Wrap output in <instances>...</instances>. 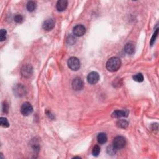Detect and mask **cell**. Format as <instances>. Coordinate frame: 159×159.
<instances>
[{"label":"cell","instance_id":"obj_20","mask_svg":"<svg viewBox=\"0 0 159 159\" xmlns=\"http://www.w3.org/2000/svg\"><path fill=\"white\" fill-rule=\"evenodd\" d=\"M116 151H117V149H116L113 146H109L107 148V153L109 155H115V154L116 153Z\"/></svg>","mask_w":159,"mask_h":159},{"label":"cell","instance_id":"obj_17","mask_svg":"<svg viewBox=\"0 0 159 159\" xmlns=\"http://www.w3.org/2000/svg\"><path fill=\"white\" fill-rule=\"evenodd\" d=\"M0 124L3 128H8L9 126L8 120L7 119V118L4 117H1L0 118Z\"/></svg>","mask_w":159,"mask_h":159},{"label":"cell","instance_id":"obj_14","mask_svg":"<svg viewBox=\"0 0 159 159\" xmlns=\"http://www.w3.org/2000/svg\"><path fill=\"white\" fill-rule=\"evenodd\" d=\"M108 137L105 133L101 132L98 134V135L97 136V140L98 142L100 144H103L107 142Z\"/></svg>","mask_w":159,"mask_h":159},{"label":"cell","instance_id":"obj_16","mask_svg":"<svg viewBox=\"0 0 159 159\" xmlns=\"http://www.w3.org/2000/svg\"><path fill=\"white\" fill-rule=\"evenodd\" d=\"M26 8L29 12H33L36 8V3L33 1H29L26 5Z\"/></svg>","mask_w":159,"mask_h":159},{"label":"cell","instance_id":"obj_18","mask_svg":"<svg viewBox=\"0 0 159 159\" xmlns=\"http://www.w3.org/2000/svg\"><path fill=\"white\" fill-rule=\"evenodd\" d=\"M134 80L137 82H142L144 81V77L142 73H137L133 77Z\"/></svg>","mask_w":159,"mask_h":159},{"label":"cell","instance_id":"obj_3","mask_svg":"<svg viewBox=\"0 0 159 159\" xmlns=\"http://www.w3.org/2000/svg\"><path fill=\"white\" fill-rule=\"evenodd\" d=\"M68 66L71 70L78 71L80 68V62L78 58L72 57L68 60Z\"/></svg>","mask_w":159,"mask_h":159},{"label":"cell","instance_id":"obj_19","mask_svg":"<svg viewBox=\"0 0 159 159\" xmlns=\"http://www.w3.org/2000/svg\"><path fill=\"white\" fill-rule=\"evenodd\" d=\"M100 153V147L98 146H95L93 148L92 150V154L93 156L98 157Z\"/></svg>","mask_w":159,"mask_h":159},{"label":"cell","instance_id":"obj_1","mask_svg":"<svg viewBox=\"0 0 159 159\" xmlns=\"http://www.w3.org/2000/svg\"><path fill=\"white\" fill-rule=\"evenodd\" d=\"M121 65V61L118 57H114L108 60L106 65V69L111 72L117 71Z\"/></svg>","mask_w":159,"mask_h":159},{"label":"cell","instance_id":"obj_13","mask_svg":"<svg viewBox=\"0 0 159 159\" xmlns=\"http://www.w3.org/2000/svg\"><path fill=\"white\" fill-rule=\"evenodd\" d=\"M124 51L129 55H132L135 52V46L132 43H128L124 47Z\"/></svg>","mask_w":159,"mask_h":159},{"label":"cell","instance_id":"obj_4","mask_svg":"<svg viewBox=\"0 0 159 159\" xmlns=\"http://www.w3.org/2000/svg\"><path fill=\"white\" fill-rule=\"evenodd\" d=\"M21 112L23 116H27L33 112V107L29 102L24 103L21 108Z\"/></svg>","mask_w":159,"mask_h":159},{"label":"cell","instance_id":"obj_22","mask_svg":"<svg viewBox=\"0 0 159 159\" xmlns=\"http://www.w3.org/2000/svg\"><path fill=\"white\" fill-rule=\"evenodd\" d=\"M158 33V29H157L156 31H155L154 32V34H153L151 40H150V45H151V46H152V45L154 44V42H155V40H156V39H157V37Z\"/></svg>","mask_w":159,"mask_h":159},{"label":"cell","instance_id":"obj_6","mask_svg":"<svg viewBox=\"0 0 159 159\" xmlns=\"http://www.w3.org/2000/svg\"><path fill=\"white\" fill-rule=\"evenodd\" d=\"M14 95L18 97L23 96L26 94V90L25 86L22 84H17L14 88Z\"/></svg>","mask_w":159,"mask_h":159},{"label":"cell","instance_id":"obj_7","mask_svg":"<svg viewBox=\"0 0 159 159\" xmlns=\"http://www.w3.org/2000/svg\"><path fill=\"white\" fill-rule=\"evenodd\" d=\"M86 32V28L82 24H78L75 26L73 29V33L75 36L77 37H81V36L84 35Z\"/></svg>","mask_w":159,"mask_h":159},{"label":"cell","instance_id":"obj_24","mask_svg":"<svg viewBox=\"0 0 159 159\" xmlns=\"http://www.w3.org/2000/svg\"><path fill=\"white\" fill-rule=\"evenodd\" d=\"M75 37H74V36L73 35H70L69 36H68V37L67 39V42L69 44H71L72 45L73 44H74V43L75 42Z\"/></svg>","mask_w":159,"mask_h":159},{"label":"cell","instance_id":"obj_11","mask_svg":"<svg viewBox=\"0 0 159 159\" xmlns=\"http://www.w3.org/2000/svg\"><path fill=\"white\" fill-rule=\"evenodd\" d=\"M129 114V111L127 110H116L111 114L112 118H120L128 117Z\"/></svg>","mask_w":159,"mask_h":159},{"label":"cell","instance_id":"obj_21","mask_svg":"<svg viewBox=\"0 0 159 159\" xmlns=\"http://www.w3.org/2000/svg\"><path fill=\"white\" fill-rule=\"evenodd\" d=\"M7 32L5 29H1L0 31V41H5L6 39Z\"/></svg>","mask_w":159,"mask_h":159},{"label":"cell","instance_id":"obj_2","mask_svg":"<svg viewBox=\"0 0 159 159\" xmlns=\"http://www.w3.org/2000/svg\"><path fill=\"white\" fill-rule=\"evenodd\" d=\"M126 140L124 137L119 136L116 137L113 140V146L117 150L122 149V148H124L126 146Z\"/></svg>","mask_w":159,"mask_h":159},{"label":"cell","instance_id":"obj_23","mask_svg":"<svg viewBox=\"0 0 159 159\" xmlns=\"http://www.w3.org/2000/svg\"><path fill=\"white\" fill-rule=\"evenodd\" d=\"M24 19L23 16L21 14H16V15L14 16V20L15 22L17 23H21L23 22V21Z\"/></svg>","mask_w":159,"mask_h":159},{"label":"cell","instance_id":"obj_10","mask_svg":"<svg viewBox=\"0 0 159 159\" xmlns=\"http://www.w3.org/2000/svg\"><path fill=\"white\" fill-rule=\"evenodd\" d=\"M55 27V21L53 19H46L42 25V27L46 31H50Z\"/></svg>","mask_w":159,"mask_h":159},{"label":"cell","instance_id":"obj_8","mask_svg":"<svg viewBox=\"0 0 159 159\" xmlns=\"http://www.w3.org/2000/svg\"><path fill=\"white\" fill-rule=\"evenodd\" d=\"M100 75L96 71H92L90 73L87 77V81L90 84L94 85L99 81Z\"/></svg>","mask_w":159,"mask_h":159},{"label":"cell","instance_id":"obj_15","mask_svg":"<svg viewBox=\"0 0 159 159\" xmlns=\"http://www.w3.org/2000/svg\"><path fill=\"white\" fill-rule=\"evenodd\" d=\"M116 125L118 128L122 129H126L128 128L129 125V122L125 120V119H119L116 122Z\"/></svg>","mask_w":159,"mask_h":159},{"label":"cell","instance_id":"obj_5","mask_svg":"<svg viewBox=\"0 0 159 159\" xmlns=\"http://www.w3.org/2000/svg\"><path fill=\"white\" fill-rule=\"evenodd\" d=\"M21 73L24 78H30L33 73V68L29 64L25 65L21 68Z\"/></svg>","mask_w":159,"mask_h":159},{"label":"cell","instance_id":"obj_9","mask_svg":"<svg viewBox=\"0 0 159 159\" xmlns=\"http://www.w3.org/2000/svg\"><path fill=\"white\" fill-rule=\"evenodd\" d=\"M71 85L72 88L75 91H80L84 87V82H83L81 78L77 77L73 79Z\"/></svg>","mask_w":159,"mask_h":159},{"label":"cell","instance_id":"obj_25","mask_svg":"<svg viewBox=\"0 0 159 159\" xmlns=\"http://www.w3.org/2000/svg\"><path fill=\"white\" fill-rule=\"evenodd\" d=\"M9 111V106L8 104L6 102H4L3 103V111L5 113H8Z\"/></svg>","mask_w":159,"mask_h":159},{"label":"cell","instance_id":"obj_12","mask_svg":"<svg viewBox=\"0 0 159 159\" xmlns=\"http://www.w3.org/2000/svg\"><path fill=\"white\" fill-rule=\"evenodd\" d=\"M68 6V1L67 0H60L57 1L56 5V8L58 11L62 12L66 9Z\"/></svg>","mask_w":159,"mask_h":159}]
</instances>
